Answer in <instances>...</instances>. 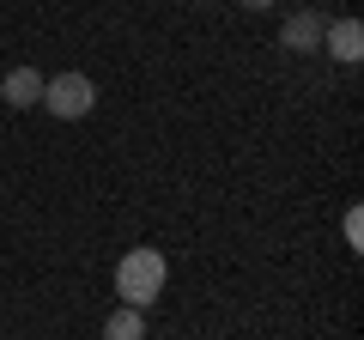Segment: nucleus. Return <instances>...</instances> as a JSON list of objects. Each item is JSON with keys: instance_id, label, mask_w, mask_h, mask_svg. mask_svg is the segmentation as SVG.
Here are the masks:
<instances>
[{"instance_id": "nucleus-1", "label": "nucleus", "mask_w": 364, "mask_h": 340, "mask_svg": "<svg viewBox=\"0 0 364 340\" xmlns=\"http://www.w3.org/2000/svg\"><path fill=\"white\" fill-rule=\"evenodd\" d=\"M164 255H158V249H128V255H122V267H116V292H122V304H128V310H146V304L158 298V292H164Z\"/></svg>"}, {"instance_id": "nucleus-7", "label": "nucleus", "mask_w": 364, "mask_h": 340, "mask_svg": "<svg viewBox=\"0 0 364 340\" xmlns=\"http://www.w3.org/2000/svg\"><path fill=\"white\" fill-rule=\"evenodd\" d=\"M358 237H364V219H358V207H352V213H346V243L358 249Z\"/></svg>"}, {"instance_id": "nucleus-8", "label": "nucleus", "mask_w": 364, "mask_h": 340, "mask_svg": "<svg viewBox=\"0 0 364 340\" xmlns=\"http://www.w3.org/2000/svg\"><path fill=\"white\" fill-rule=\"evenodd\" d=\"M243 6H255V13H261V6H273V0H243Z\"/></svg>"}, {"instance_id": "nucleus-2", "label": "nucleus", "mask_w": 364, "mask_h": 340, "mask_svg": "<svg viewBox=\"0 0 364 340\" xmlns=\"http://www.w3.org/2000/svg\"><path fill=\"white\" fill-rule=\"evenodd\" d=\"M43 110L61 116V122H79V116L97 110V85L85 73H55V79H43Z\"/></svg>"}, {"instance_id": "nucleus-4", "label": "nucleus", "mask_w": 364, "mask_h": 340, "mask_svg": "<svg viewBox=\"0 0 364 340\" xmlns=\"http://www.w3.org/2000/svg\"><path fill=\"white\" fill-rule=\"evenodd\" d=\"M0 97L13 110H31V104H43V73L37 67H13V73L0 79Z\"/></svg>"}, {"instance_id": "nucleus-6", "label": "nucleus", "mask_w": 364, "mask_h": 340, "mask_svg": "<svg viewBox=\"0 0 364 340\" xmlns=\"http://www.w3.org/2000/svg\"><path fill=\"white\" fill-rule=\"evenodd\" d=\"M104 340H146V316L122 304V310H116V316L104 322Z\"/></svg>"}, {"instance_id": "nucleus-5", "label": "nucleus", "mask_w": 364, "mask_h": 340, "mask_svg": "<svg viewBox=\"0 0 364 340\" xmlns=\"http://www.w3.org/2000/svg\"><path fill=\"white\" fill-rule=\"evenodd\" d=\"M322 18H316V13H298V18H291V25H286V49H322Z\"/></svg>"}, {"instance_id": "nucleus-3", "label": "nucleus", "mask_w": 364, "mask_h": 340, "mask_svg": "<svg viewBox=\"0 0 364 340\" xmlns=\"http://www.w3.org/2000/svg\"><path fill=\"white\" fill-rule=\"evenodd\" d=\"M322 49L328 55H334V61H358V55H364V25H358V18H334V25H328L322 31Z\"/></svg>"}]
</instances>
